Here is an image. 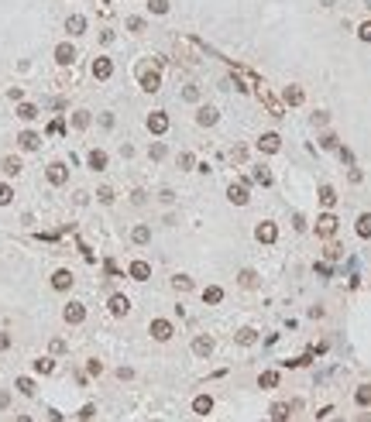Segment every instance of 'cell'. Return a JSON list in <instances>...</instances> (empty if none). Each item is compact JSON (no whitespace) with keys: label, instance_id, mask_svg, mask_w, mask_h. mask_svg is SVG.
Returning <instances> with one entry per match:
<instances>
[{"label":"cell","instance_id":"obj_9","mask_svg":"<svg viewBox=\"0 0 371 422\" xmlns=\"http://www.w3.org/2000/svg\"><path fill=\"white\" fill-rule=\"evenodd\" d=\"M152 336L155 340H169L172 336V323L169 319H152Z\"/></svg>","mask_w":371,"mask_h":422},{"label":"cell","instance_id":"obj_6","mask_svg":"<svg viewBox=\"0 0 371 422\" xmlns=\"http://www.w3.org/2000/svg\"><path fill=\"white\" fill-rule=\"evenodd\" d=\"M333 230H337V216H333V213H323L320 223H316V233H320V237H330Z\"/></svg>","mask_w":371,"mask_h":422},{"label":"cell","instance_id":"obj_19","mask_svg":"<svg viewBox=\"0 0 371 422\" xmlns=\"http://www.w3.org/2000/svg\"><path fill=\"white\" fill-rule=\"evenodd\" d=\"M18 144L24 151H35V148H38V134H35V131H24V134L18 137Z\"/></svg>","mask_w":371,"mask_h":422},{"label":"cell","instance_id":"obj_14","mask_svg":"<svg viewBox=\"0 0 371 422\" xmlns=\"http://www.w3.org/2000/svg\"><path fill=\"white\" fill-rule=\"evenodd\" d=\"M127 309H131L127 295H110V312L114 316H127Z\"/></svg>","mask_w":371,"mask_h":422},{"label":"cell","instance_id":"obj_44","mask_svg":"<svg viewBox=\"0 0 371 422\" xmlns=\"http://www.w3.org/2000/svg\"><path fill=\"white\" fill-rule=\"evenodd\" d=\"M127 28H131V31H141V28H144V18H127Z\"/></svg>","mask_w":371,"mask_h":422},{"label":"cell","instance_id":"obj_22","mask_svg":"<svg viewBox=\"0 0 371 422\" xmlns=\"http://www.w3.org/2000/svg\"><path fill=\"white\" fill-rule=\"evenodd\" d=\"M18 117H21V120H35V117H38V107H35V103H21Z\"/></svg>","mask_w":371,"mask_h":422},{"label":"cell","instance_id":"obj_13","mask_svg":"<svg viewBox=\"0 0 371 422\" xmlns=\"http://www.w3.org/2000/svg\"><path fill=\"white\" fill-rule=\"evenodd\" d=\"M52 288H59V292H65V288H72V271H55L52 275Z\"/></svg>","mask_w":371,"mask_h":422},{"label":"cell","instance_id":"obj_39","mask_svg":"<svg viewBox=\"0 0 371 422\" xmlns=\"http://www.w3.org/2000/svg\"><path fill=\"white\" fill-rule=\"evenodd\" d=\"M11 199H14V189H11V186H4V182H0V206H7V203H11Z\"/></svg>","mask_w":371,"mask_h":422},{"label":"cell","instance_id":"obj_4","mask_svg":"<svg viewBox=\"0 0 371 422\" xmlns=\"http://www.w3.org/2000/svg\"><path fill=\"white\" fill-rule=\"evenodd\" d=\"M158 86H162V76L152 72V69H144V72H141V90H144V93H155Z\"/></svg>","mask_w":371,"mask_h":422},{"label":"cell","instance_id":"obj_24","mask_svg":"<svg viewBox=\"0 0 371 422\" xmlns=\"http://www.w3.org/2000/svg\"><path fill=\"white\" fill-rule=\"evenodd\" d=\"M172 288H176V292H189V288H193V278H189V275H176V278H172Z\"/></svg>","mask_w":371,"mask_h":422},{"label":"cell","instance_id":"obj_29","mask_svg":"<svg viewBox=\"0 0 371 422\" xmlns=\"http://www.w3.org/2000/svg\"><path fill=\"white\" fill-rule=\"evenodd\" d=\"M251 179L258 182V186H272V172H268V168H254Z\"/></svg>","mask_w":371,"mask_h":422},{"label":"cell","instance_id":"obj_5","mask_svg":"<svg viewBox=\"0 0 371 422\" xmlns=\"http://www.w3.org/2000/svg\"><path fill=\"white\" fill-rule=\"evenodd\" d=\"M196 124H199V127H210V124H216V107L203 103V107H199V114H196Z\"/></svg>","mask_w":371,"mask_h":422},{"label":"cell","instance_id":"obj_33","mask_svg":"<svg viewBox=\"0 0 371 422\" xmlns=\"http://www.w3.org/2000/svg\"><path fill=\"white\" fill-rule=\"evenodd\" d=\"M254 340H258V333H254V329H241V333H237V344H244V347H251Z\"/></svg>","mask_w":371,"mask_h":422},{"label":"cell","instance_id":"obj_42","mask_svg":"<svg viewBox=\"0 0 371 422\" xmlns=\"http://www.w3.org/2000/svg\"><path fill=\"white\" fill-rule=\"evenodd\" d=\"M357 35H361V41H371V21H364V24L357 28Z\"/></svg>","mask_w":371,"mask_h":422},{"label":"cell","instance_id":"obj_34","mask_svg":"<svg viewBox=\"0 0 371 422\" xmlns=\"http://www.w3.org/2000/svg\"><path fill=\"white\" fill-rule=\"evenodd\" d=\"M354 402H357V405H368V402H371V388H368V384H361V388H357Z\"/></svg>","mask_w":371,"mask_h":422},{"label":"cell","instance_id":"obj_18","mask_svg":"<svg viewBox=\"0 0 371 422\" xmlns=\"http://www.w3.org/2000/svg\"><path fill=\"white\" fill-rule=\"evenodd\" d=\"M258 151H278V134H261L258 137Z\"/></svg>","mask_w":371,"mask_h":422},{"label":"cell","instance_id":"obj_12","mask_svg":"<svg viewBox=\"0 0 371 422\" xmlns=\"http://www.w3.org/2000/svg\"><path fill=\"white\" fill-rule=\"evenodd\" d=\"M254 237H258L261 244H275V237H278V230H275V223H261V227L254 230Z\"/></svg>","mask_w":371,"mask_h":422},{"label":"cell","instance_id":"obj_31","mask_svg":"<svg viewBox=\"0 0 371 422\" xmlns=\"http://www.w3.org/2000/svg\"><path fill=\"white\" fill-rule=\"evenodd\" d=\"M258 384H261V388H275V384H278V374H275V371H265V374L258 378Z\"/></svg>","mask_w":371,"mask_h":422},{"label":"cell","instance_id":"obj_8","mask_svg":"<svg viewBox=\"0 0 371 422\" xmlns=\"http://www.w3.org/2000/svg\"><path fill=\"white\" fill-rule=\"evenodd\" d=\"M86 165H90L93 172H103V168H107V151H100V148H93V151L86 154Z\"/></svg>","mask_w":371,"mask_h":422},{"label":"cell","instance_id":"obj_10","mask_svg":"<svg viewBox=\"0 0 371 422\" xmlns=\"http://www.w3.org/2000/svg\"><path fill=\"white\" fill-rule=\"evenodd\" d=\"M227 199H231L234 206H244V203H248V186H244V182H241V186H231V189H227Z\"/></svg>","mask_w":371,"mask_h":422},{"label":"cell","instance_id":"obj_45","mask_svg":"<svg viewBox=\"0 0 371 422\" xmlns=\"http://www.w3.org/2000/svg\"><path fill=\"white\" fill-rule=\"evenodd\" d=\"M148 154H152L155 161H158V158H165V144H152V151H148Z\"/></svg>","mask_w":371,"mask_h":422},{"label":"cell","instance_id":"obj_11","mask_svg":"<svg viewBox=\"0 0 371 422\" xmlns=\"http://www.w3.org/2000/svg\"><path fill=\"white\" fill-rule=\"evenodd\" d=\"M65 179H69V172H65V165H62V161L48 165V182H52V186H62Z\"/></svg>","mask_w":371,"mask_h":422},{"label":"cell","instance_id":"obj_3","mask_svg":"<svg viewBox=\"0 0 371 422\" xmlns=\"http://www.w3.org/2000/svg\"><path fill=\"white\" fill-rule=\"evenodd\" d=\"M93 76H97V79H110V76H114V62H110L107 55H100L97 62H93Z\"/></svg>","mask_w":371,"mask_h":422},{"label":"cell","instance_id":"obj_7","mask_svg":"<svg viewBox=\"0 0 371 422\" xmlns=\"http://www.w3.org/2000/svg\"><path fill=\"white\" fill-rule=\"evenodd\" d=\"M55 62H59V65H69V62H76V48H72L69 41H62L59 48H55Z\"/></svg>","mask_w":371,"mask_h":422},{"label":"cell","instance_id":"obj_41","mask_svg":"<svg viewBox=\"0 0 371 422\" xmlns=\"http://www.w3.org/2000/svg\"><path fill=\"white\" fill-rule=\"evenodd\" d=\"M182 100L196 103V100H199V90H196V86H186V90H182Z\"/></svg>","mask_w":371,"mask_h":422},{"label":"cell","instance_id":"obj_2","mask_svg":"<svg viewBox=\"0 0 371 422\" xmlns=\"http://www.w3.org/2000/svg\"><path fill=\"white\" fill-rule=\"evenodd\" d=\"M148 131H152V134H165V131H169V117L162 114V110L148 114Z\"/></svg>","mask_w":371,"mask_h":422},{"label":"cell","instance_id":"obj_30","mask_svg":"<svg viewBox=\"0 0 371 422\" xmlns=\"http://www.w3.org/2000/svg\"><path fill=\"white\" fill-rule=\"evenodd\" d=\"M320 203H323V206H333V203H337V192H333L330 186H323V189H320Z\"/></svg>","mask_w":371,"mask_h":422},{"label":"cell","instance_id":"obj_25","mask_svg":"<svg viewBox=\"0 0 371 422\" xmlns=\"http://www.w3.org/2000/svg\"><path fill=\"white\" fill-rule=\"evenodd\" d=\"M35 371H38V374H52V371H55V361H52V357H38V361H35Z\"/></svg>","mask_w":371,"mask_h":422},{"label":"cell","instance_id":"obj_15","mask_svg":"<svg viewBox=\"0 0 371 422\" xmlns=\"http://www.w3.org/2000/svg\"><path fill=\"white\" fill-rule=\"evenodd\" d=\"M127 275H131L134 282H148V275H152V268H148L144 261H134V265L127 268Z\"/></svg>","mask_w":371,"mask_h":422},{"label":"cell","instance_id":"obj_28","mask_svg":"<svg viewBox=\"0 0 371 422\" xmlns=\"http://www.w3.org/2000/svg\"><path fill=\"white\" fill-rule=\"evenodd\" d=\"M131 237H134V244H148V240H152V230H148V227H134Z\"/></svg>","mask_w":371,"mask_h":422},{"label":"cell","instance_id":"obj_49","mask_svg":"<svg viewBox=\"0 0 371 422\" xmlns=\"http://www.w3.org/2000/svg\"><path fill=\"white\" fill-rule=\"evenodd\" d=\"M4 405H11V395H7V391H0V408H4Z\"/></svg>","mask_w":371,"mask_h":422},{"label":"cell","instance_id":"obj_40","mask_svg":"<svg viewBox=\"0 0 371 422\" xmlns=\"http://www.w3.org/2000/svg\"><path fill=\"white\" fill-rule=\"evenodd\" d=\"M320 148L333 151V148H337V137H333V134H323V137H320Z\"/></svg>","mask_w":371,"mask_h":422},{"label":"cell","instance_id":"obj_37","mask_svg":"<svg viewBox=\"0 0 371 422\" xmlns=\"http://www.w3.org/2000/svg\"><path fill=\"white\" fill-rule=\"evenodd\" d=\"M72 127H79V131H83V127H90V114H86V110H79V114L72 117Z\"/></svg>","mask_w":371,"mask_h":422},{"label":"cell","instance_id":"obj_52","mask_svg":"<svg viewBox=\"0 0 371 422\" xmlns=\"http://www.w3.org/2000/svg\"><path fill=\"white\" fill-rule=\"evenodd\" d=\"M337 422H340V419H337Z\"/></svg>","mask_w":371,"mask_h":422},{"label":"cell","instance_id":"obj_27","mask_svg":"<svg viewBox=\"0 0 371 422\" xmlns=\"http://www.w3.org/2000/svg\"><path fill=\"white\" fill-rule=\"evenodd\" d=\"M357 233H361V237H371V213H361V216H357Z\"/></svg>","mask_w":371,"mask_h":422},{"label":"cell","instance_id":"obj_21","mask_svg":"<svg viewBox=\"0 0 371 422\" xmlns=\"http://www.w3.org/2000/svg\"><path fill=\"white\" fill-rule=\"evenodd\" d=\"M210 408H213V398H210V395H199V398L193 402V412H199V415H206Z\"/></svg>","mask_w":371,"mask_h":422},{"label":"cell","instance_id":"obj_43","mask_svg":"<svg viewBox=\"0 0 371 422\" xmlns=\"http://www.w3.org/2000/svg\"><path fill=\"white\" fill-rule=\"evenodd\" d=\"M97 196H100V203H114V189H107V186H103Z\"/></svg>","mask_w":371,"mask_h":422},{"label":"cell","instance_id":"obj_26","mask_svg":"<svg viewBox=\"0 0 371 422\" xmlns=\"http://www.w3.org/2000/svg\"><path fill=\"white\" fill-rule=\"evenodd\" d=\"M285 419H289V405H285V402L272 405V422H285Z\"/></svg>","mask_w":371,"mask_h":422},{"label":"cell","instance_id":"obj_50","mask_svg":"<svg viewBox=\"0 0 371 422\" xmlns=\"http://www.w3.org/2000/svg\"><path fill=\"white\" fill-rule=\"evenodd\" d=\"M18 422H31V419H28V415H21V419H18Z\"/></svg>","mask_w":371,"mask_h":422},{"label":"cell","instance_id":"obj_51","mask_svg":"<svg viewBox=\"0 0 371 422\" xmlns=\"http://www.w3.org/2000/svg\"><path fill=\"white\" fill-rule=\"evenodd\" d=\"M361 422H371V415H361Z\"/></svg>","mask_w":371,"mask_h":422},{"label":"cell","instance_id":"obj_47","mask_svg":"<svg viewBox=\"0 0 371 422\" xmlns=\"http://www.w3.org/2000/svg\"><path fill=\"white\" fill-rule=\"evenodd\" d=\"M131 374H134L131 367H120V371H117V378H120V381H131Z\"/></svg>","mask_w":371,"mask_h":422},{"label":"cell","instance_id":"obj_32","mask_svg":"<svg viewBox=\"0 0 371 422\" xmlns=\"http://www.w3.org/2000/svg\"><path fill=\"white\" fill-rule=\"evenodd\" d=\"M148 11L152 14H169V0H148Z\"/></svg>","mask_w":371,"mask_h":422},{"label":"cell","instance_id":"obj_20","mask_svg":"<svg viewBox=\"0 0 371 422\" xmlns=\"http://www.w3.org/2000/svg\"><path fill=\"white\" fill-rule=\"evenodd\" d=\"M203 302H206V306H216V302H224V288L210 285L206 292H203Z\"/></svg>","mask_w":371,"mask_h":422},{"label":"cell","instance_id":"obj_48","mask_svg":"<svg viewBox=\"0 0 371 422\" xmlns=\"http://www.w3.org/2000/svg\"><path fill=\"white\" fill-rule=\"evenodd\" d=\"M7 347H11V336H7V333H0V350H7Z\"/></svg>","mask_w":371,"mask_h":422},{"label":"cell","instance_id":"obj_23","mask_svg":"<svg viewBox=\"0 0 371 422\" xmlns=\"http://www.w3.org/2000/svg\"><path fill=\"white\" fill-rule=\"evenodd\" d=\"M285 103L299 107V103H303V90H299V86H285Z\"/></svg>","mask_w":371,"mask_h":422},{"label":"cell","instance_id":"obj_36","mask_svg":"<svg viewBox=\"0 0 371 422\" xmlns=\"http://www.w3.org/2000/svg\"><path fill=\"white\" fill-rule=\"evenodd\" d=\"M4 172H7V175H18L21 172V161H18V158H4Z\"/></svg>","mask_w":371,"mask_h":422},{"label":"cell","instance_id":"obj_38","mask_svg":"<svg viewBox=\"0 0 371 422\" xmlns=\"http://www.w3.org/2000/svg\"><path fill=\"white\" fill-rule=\"evenodd\" d=\"M18 388H21V395H35V381L31 378H18Z\"/></svg>","mask_w":371,"mask_h":422},{"label":"cell","instance_id":"obj_16","mask_svg":"<svg viewBox=\"0 0 371 422\" xmlns=\"http://www.w3.org/2000/svg\"><path fill=\"white\" fill-rule=\"evenodd\" d=\"M193 350H196V357H210V354H213V340H210V336H196Z\"/></svg>","mask_w":371,"mask_h":422},{"label":"cell","instance_id":"obj_35","mask_svg":"<svg viewBox=\"0 0 371 422\" xmlns=\"http://www.w3.org/2000/svg\"><path fill=\"white\" fill-rule=\"evenodd\" d=\"M237 278H241V285H244V288H254V285H258V275H254V271H241Z\"/></svg>","mask_w":371,"mask_h":422},{"label":"cell","instance_id":"obj_17","mask_svg":"<svg viewBox=\"0 0 371 422\" xmlns=\"http://www.w3.org/2000/svg\"><path fill=\"white\" fill-rule=\"evenodd\" d=\"M65 31H69V35H83V31H86V18H83V14H72V18L65 21Z\"/></svg>","mask_w":371,"mask_h":422},{"label":"cell","instance_id":"obj_1","mask_svg":"<svg viewBox=\"0 0 371 422\" xmlns=\"http://www.w3.org/2000/svg\"><path fill=\"white\" fill-rule=\"evenodd\" d=\"M62 319H65V323H72V326H76V323H83V319H86V309H83V302H69V306H65V312H62Z\"/></svg>","mask_w":371,"mask_h":422},{"label":"cell","instance_id":"obj_46","mask_svg":"<svg viewBox=\"0 0 371 422\" xmlns=\"http://www.w3.org/2000/svg\"><path fill=\"white\" fill-rule=\"evenodd\" d=\"M179 165H182V168H193V154H189V151L179 154Z\"/></svg>","mask_w":371,"mask_h":422}]
</instances>
